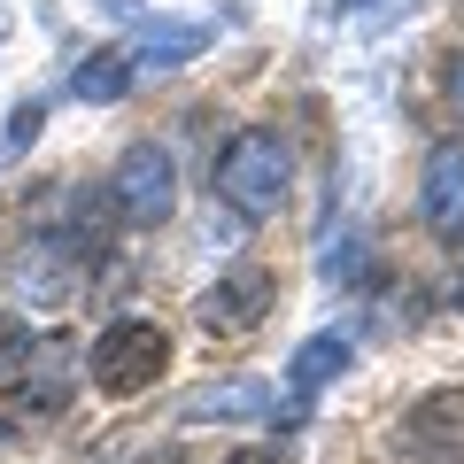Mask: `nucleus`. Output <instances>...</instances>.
<instances>
[{
    "label": "nucleus",
    "mask_w": 464,
    "mask_h": 464,
    "mask_svg": "<svg viewBox=\"0 0 464 464\" xmlns=\"http://www.w3.org/2000/svg\"><path fill=\"white\" fill-rule=\"evenodd\" d=\"M286 179H295V155L271 124H240L217 155V201H225L240 225H264L286 209Z\"/></svg>",
    "instance_id": "obj_1"
},
{
    "label": "nucleus",
    "mask_w": 464,
    "mask_h": 464,
    "mask_svg": "<svg viewBox=\"0 0 464 464\" xmlns=\"http://www.w3.org/2000/svg\"><path fill=\"white\" fill-rule=\"evenodd\" d=\"M163 364H170V333L155 325V317H116L93 341V356H85V380L124 402V395H140V387L163 380Z\"/></svg>",
    "instance_id": "obj_2"
},
{
    "label": "nucleus",
    "mask_w": 464,
    "mask_h": 464,
    "mask_svg": "<svg viewBox=\"0 0 464 464\" xmlns=\"http://www.w3.org/2000/svg\"><path fill=\"white\" fill-rule=\"evenodd\" d=\"M109 201L124 225H163L170 209H179V163H170V148H155V140H132V148L116 155L109 170Z\"/></svg>",
    "instance_id": "obj_3"
},
{
    "label": "nucleus",
    "mask_w": 464,
    "mask_h": 464,
    "mask_svg": "<svg viewBox=\"0 0 464 464\" xmlns=\"http://www.w3.org/2000/svg\"><path fill=\"white\" fill-rule=\"evenodd\" d=\"M271 310H279V279H271L264 264H240V271H225L217 286H201L194 325L217 333V341H240V333H256Z\"/></svg>",
    "instance_id": "obj_4"
},
{
    "label": "nucleus",
    "mask_w": 464,
    "mask_h": 464,
    "mask_svg": "<svg viewBox=\"0 0 464 464\" xmlns=\"http://www.w3.org/2000/svg\"><path fill=\"white\" fill-rule=\"evenodd\" d=\"M402 464H464V387H433L402 411Z\"/></svg>",
    "instance_id": "obj_5"
},
{
    "label": "nucleus",
    "mask_w": 464,
    "mask_h": 464,
    "mask_svg": "<svg viewBox=\"0 0 464 464\" xmlns=\"http://www.w3.org/2000/svg\"><path fill=\"white\" fill-rule=\"evenodd\" d=\"M264 418H279V395L264 380H209L179 395V426H264Z\"/></svg>",
    "instance_id": "obj_6"
},
{
    "label": "nucleus",
    "mask_w": 464,
    "mask_h": 464,
    "mask_svg": "<svg viewBox=\"0 0 464 464\" xmlns=\"http://www.w3.org/2000/svg\"><path fill=\"white\" fill-rule=\"evenodd\" d=\"M433 240H464V140H433L426 155V186H418Z\"/></svg>",
    "instance_id": "obj_7"
},
{
    "label": "nucleus",
    "mask_w": 464,
    "mask_h": 464,
    "mask_svg": "<svg viewBox=\"0 0 464 464\" xmlns=\"http://www.w3.org/2000/svg\"><path fill=\"white\" fill-rule=\"evenodd\" d=\"M348 356H356V341H348V333H310V341L295 348V364H286V395H295V402H286V418L310 411V402L348 372Z\"/></svg>",
    "instance_id": "obj_8"
},
{
    "label": "nucleus",
    "mask_w": 464,
    "mask_h": 464,
    "mask_svg": "<svg viewBox=\"0 0 464 464\" xmlns=\"http://www.w3.org/2000/svg\"><path fill=\"white\" fill-rule=\"evenodd\" d=\"M78 348L70 341H32V356H24V380H16V402H32V411H63L70 387H78Z\"/></svg>",
    "instance_id": "obj_9"
},
{
    "label": "nucleus",
    "mask_w": 464,
    "mask_h": 464,
    "mask_svg": "<svg viewBox=\"0 0 464 464\" xmlns=\"http://www.w3.org/2000/svg\"><path fill=\"white\" fill-rule=\"evenodd\" d=\"M124 85H132V54H124V47H93L78 70H70V93H78L85 109H109V101H124Z\"/></svg>",
    "instance_id": "obj_10"
},
{
    "label": "nucleus",
    "mask_w": 464,
    "mask_h": 464,
    "mask_svg": "<svg viewBox=\"0 0 464 464\" xmlns=\"http://www.w3.org/2000/svg\"><path fill=\"white\" fill-rule=\"evenodd\" d=\"M209 47V24H148L132 47V70H179Z\"/></svg>",
    "instance_id": "obj_11"
},
{
    "label": "nucleus",
    "mask_w": 464,
    "mask_h": 464,
    "mask_svg": "<svg viewBox=\"0 0 464 464\" xmlns=\"http://www.w3.org/2000/svg\"><path fill=\"white\" fill-rule=\"evenodd\" d=\"M39 124H47V101H16V116H8V140H0V155H24L39 140Z\"/></svg>",
    "instance_id": "obj_12"
},
{
    "label": "nucleus",
    "mask_w": 464,
    "mask_h": 464,
    "mask_svg": "<svg viewBox=\"0 0 464 464\" xmlns=\"http://www.w3.org/2000/svg\"><path fill=\"white\" fill-rule=\"evenodd\" d=\"M24 356H32V325L0 310V372H24Z\"/></svg>",
    "instance_id": "obj_13"
},
{
    "label": "nucleus",
    "mask_w": 464,
    "mask_h": 464,
    "mask_svg": "<svg viewBox=\"0 0 464 464\" xmlns=\"http://www.w3.org/2000/svg\"><path fill=\"white\" fill-rule=\"evenodd\" d=\"M225 464H286V457H279V449H232Z\"/></svg>",
    "instance_id": "obj_14"
},
{
    "label": "nucleus",
    "mask_w": 464,
    "mask_h": 464,
    "mask_svg": "<svg viewBox=\"0 0 464 464\" xmlns=\"http://www.w3.org/2000/svg\"><path fill=\"white\" fill-rule=\"evenodd\" d=\"M449 93H457V109H464V54H449Z\"/></svg>",
    "instance_id": "obj_15"
},
{
    "label": "nucleus",
    "mask_w": 464,
    "mask_h": 464,
    "mask_svg": "<svg viewBox=\"0 0 464 464\" xmlns=\"http://www.w3.org/2000/svg\"><path fill=\"white\" fill-rule=\"evenodd\" d=\"M341 8H364V0H341Z\"/></svg>",
    "instance_id": "obj_16"
},
{
    "label": "nucleus",
    "mask_w": 464,
    "mask_h": 464,
    "mask_svg": "<svg viewBox=\"0 0 464 464\" xmlns=\"http://www.w3.org/2000/svg\"><path fill=\"white\" fill-rule=\"evenodd\" d=\"M109 8H132V0H109Z\"/></svg>",
    "instance_id": "obj_17"
},
{
    "label": "nucleus",
    "mask_w": 464,
    "mask_h": 464,
    "mask_svg": "<svg viewBox=\"0 0 464 464\" xmlns=\"http://www.w3.org/2000/svg\"><path fill=\"white\" fill-rule=\"evenodd\" d=\"M0 39H8V16H0Z\"/></svg>",
    "instance_id": "obj_18"
}]
</instances>
